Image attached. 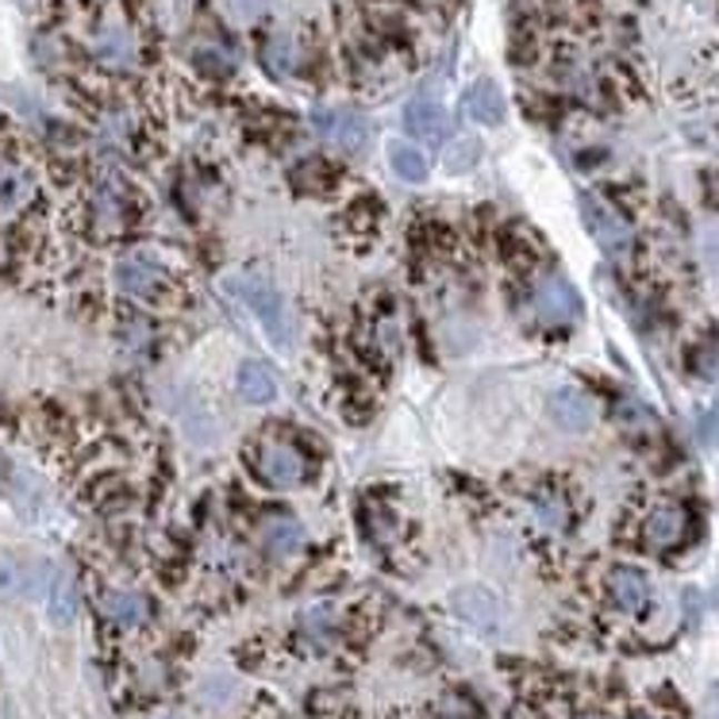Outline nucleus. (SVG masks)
<instances>
[{
	"label": "nucleus",
	"mask_w": 719,
	"mask_h": 719,
	"mask_svg": "<svg viewBox=\"0 0 719 719\" xmlns=\"http://www.w3.org/2000/svg\"><path fill=\"white\" fill-rule=\"evenodd\" d=\"M481 162V143L478 139H455L447 150V170L450 173H470Z\"/></svg>",
	"instance_id": "26"
},
{
	"label": "nucleus",
	"mask_w": 719,
	"mask_h": 719,
	"mask_svg": "<svg viewBox=\"0 0 719 719\" xmlns=\"http://www.w3.org/2000/svg\"><path fill=\"white\" fill-rule=\"evenodd\" d=\"M339 170L323 158H304V162L292 170V189L304 192V197H328L331 186H336Z\"/></svg>",
	"instance_id": "20"
},
{
	"label": "nucleus",
	"mask_w": 719,
	"mask_h": 719,
	"mask_svg": "<svg viewBox=\"0 0 719 719\" xmlns=\"http://www.w3.org/2000/svg\"><path fill=\"white\" fill-rule=\"evenodd\" d=\"M362 528H366V539L378 550H392L400 539V512L392 505H370L362 512Z\"/></svg>",
	"instance_id": "19"
},
{
	"label": "nucleus",
	"mask_w": 719,
	"mask_h": 719,
	"mask_svg": "<svg viewBox=\"0 0 719 719\" xmlns=\"http://www.w3.org/2000/svg\"><path fill=\"white\" fill-rule=\"evenodd\" d=\"M247 462L250 473L270 489H297L312 473L308 450H300V442L281 439V435H258L247 447Z\"/></svg>",
	"instance_id": "2"
},
{
	"label": "nucleus",
	"mask_w": 719,
	"mask_h": 719,
	"mask_svg": "<svg viewBox=\"0 0 719 719\" xmlns=\"http://www.w3.org/2000/svg\"><path fill=\"white\" fill-rule=\"evenodd\" d=\"M685 531H689V512H685V505H677V500H655V505L647 508V516H642L639 539L647 550H670L685 539Z\"/></svg>",
	"instance_id": "8"
},
{
	"label": "nucleus",
	"mask_w": 719,
	"mask_h": 719,
	"mask_svg": "<svg viewBox=\"0 0 719 719\" xmlns=\"http://www.w3.org/2000/svg\"><path fill=\"white\" fill-rule=\"evenodd\" d=\"M116 289L136 304H170L178 292V278L173 270L154 254H128L116 262Z\"/></svg>",
	"instance_id": "3"
},
{
	"label": "nucleus",
	"mask_w": 719,
	"mask_h": 719,
	"mask_svg": "<svg viewBox=\"0 0 719 719\" xmlns=\"http://www.w3.org/2000/svg\"><path fill=\"white\" fill-rule=\"evenodd\" d=\"M528 512L535 528L542 535H562L573 523V505L562 489H555L550 481H539L528 489Z\"/></svg>",
	"instance_id": "9"
},
{
	"label": "nucleus",
	"mask_w": 719,
	"mask_h": 719,
	"mask_svg": "<svg viewBox=\"0 0 719 719\" xmlns=\"http://www.w3.org/2000/svg\"><path fill=\"white\" fill-rule=\"evenodd\" d=\"M450 608H455V612L462 616L470 627H478V631H497V627H500L497 597H492L489 589H478V585H470V589H458L455 597H450Z\"/></svg>",
	"instance_id": "14"
},
{
	"label": "nucleus",
	"mask_w": 719,
	"mask_h": 719,
	"mask_svg": "<svg viewBox=\"0 0 719 719\" xmlns=\"http://www.w3.org/2000/svg\"><path fill=\"white\" fill-rule=\"evenodd\" d=\"M28 592V570L12 555H0V597H20Z\"/></svg>",
	"instance_id": "27"
},
{
	"label": "nucleus",
	"mask_w": 719,
	"mask_h": 719,
	"mask_svg": "<svg viewBox=\"0 0 719 719\" xmlns=\"http://www.w3.org/2000/svg\"><path fill=\"white\" fill-rule=\"evenodd\" d=\"M577 719H608V716H600V712H585V716H577Z\"/></svg>",
	"instance_id": "31"
},
{
	"label": "nucleus",
	"mask_w": 719,
	"mask_h": 719,
	"mask_svg": "<svg viewBox=\"0 0 719 719\" xmlns=\"http://www.w3.org/2000/svg\"><path fill=\"white\" fill-rule=\"evenodd\" d=\"M312 128L320 139H328L331 147L342 150H366V143L373 139L370 116L358 112V108H316Z\"/></svg>",
	"instance_id": "6"
},
{
	"label": "nucleus",
	"mask_w": 719,
	"mask_h": 719,
	"mask_svg": "<svg viewBox=\"0 0 719 719\" xmlns=\"http://www.w3.org/2000/svg\"><path fill=\"white\" fill-rule=\"evenodd\" d=\"M131 228V204L123 197L120 186H97L86 200V220H81V231L97 242H116L123 239Z\"/></svg>",
	"instance_id": "5"
},
{
	"label": "nucleus",
	"mask_w": 719,
	"mask_h": 719,
	"mask_svg": "<svg viewBox=\"0 0 719 719\" xmlns=\"http://www.w3.org/2000/svg\"><path fill=\"white\" fill-rule=\"evenodd\" d=\"M605 592L620 612L635 616L650 605V577L639 566H612L605 573Z\"/></svg>",
	"instance_id": "10"
},
{
	"label": "nucleus",
	"mask_w": 719,
	"mask_h": 719,
	"mask_svg": "<svg viewBox=\"0 0 719 719\" xmlns=\"http://www.w3.org/2000/svg\"><path fill=\"white\" fill-rule=\"evenodd\" d=\"M16 186V166H8V162H0V197H8Z\"/></svg>",
	"instance_id": "30"
},
{
	"label": "nucleus",
	"mask_w": 719,
	"mask_h": 719,
	"mask_svg": "<svg viewBox=\"0 0 719 719\" xmlns=\"http://www.w3.org/2000/svg\"><path fill=\"white\" fill-rule=\"evenodd\" d=\"M228 289L239 297V304L247 308L250 316L258 320V328H262V336L273 342V347H292V316H289V304L286 297L278 292L270 278H262V273H236V278H228Z\"/></svg>",
	"instance_id": "1"
},
{
	"label": "nucleus",
	"mask_w": 719,
	"mask_h": 719,
	"mask_svg": "<svg viewBox=\"0 0 719 719\" xmlns=\"http://www.w3.org/2000/svg\"><path fill=\"white\" fill-rule=\"evenodd\" d=\"M93 54L104 66H116V70H120V66L136 62V39H131L123 28H100L93 36Z\"/></svg>",
	"instance_id": "21"
},
{
	"label": "nucleus",
	"mask_w": 719,
	"mask_h": 719,
	"mask_svg": "<svg viewBox=\"0 0 719 719\" xmlns=\"http://www.w3.org/2000/svg\"><path fill=\"white\" fill-rule=\"evenodd\" d=\"M239 397L247 405H273L278 400V378L273 370H266V362H242L239 366Z\"/></svg>",
	"instance_id": "17"
},
{
	"label": "nucleus",
	"mask_w": 719,
	"mask_h": 719,
	"mask_svg": "<svg viewBox=\"0 0 719 719\" xmlns=\"http://www.w3.org/2000/svg\"><path fill=\"white\" fill-rule=\"evenodd\" d=\"M47 616L58 627L73 623V616H78V585H73L70 573L58 570L47 577Z\"/></svg>",
	"instance_id": "18"
},
{
	"label": "nucleus",
	"mask_w": 719,
	"mask_h": 719,
	"mask_svg": "<svg viewBox=\"0 0 719 719\" xmlns=\"http://www.w3.org/2000/svg\"><path fill=\"white\" fill-rule=\"evenodd\" d=\"M162 719H178V716H162Z\"/></svg>",
	"instance_id": "32"
},
{
	"label": "nucleus",
	"mask_w": 719,
	"mask_h": 719,
	"mask_svg": "<svg viewBox=\"0 0 719 719\" xmlns=\"http://www.w3.org/2000/svg\"><path fill=\"white\" fill-rule=\"evenodd\" d=\"M550 420L558 423L562 431H589L592 420H597V405L585 397L581 389H558L550 397Z\"/></svg>",
	"instance_id": "15"
},
{
	"label": "nucleus",
	"mask_w": 719,
	"mask_h": 719,
	"mask_svg": "<svg viewBox=\"0 0 719 719\" xmlns=\"http://www.w3.org/2000/svg\"><path fill=\"white\" fill-rule=\"evenodd\" d=\"M581 216H585V228L592 231V239H597L608 254H627V250H631V242H635L631 223H627L605 197H592V192H585V197H581Z\"/></svg>",
	"instance_id": "7"
},
{
	"label": "nucleus",
	"mask_w": 719,
	"mask_h": 719,
	"mask_svg": "<svg viewBox=\"0 0 719 719\" xmlns=\"http://www.w3.org/2000/svg\"><path fill=\"white\" fill-rule=\"evenodd\" d=\"M431 719H481V716L470 697H462V692H442L431 705Z\"/></svg>",
	"instance_id": "25"
},
{
	"label": "nucleus",
	"mask_w": 719,
	"mask_h": 719,
	"mask_svg": "<svg viewBox=\"0 0 719 719\" xmlns=\"http://www.w3.org/2000/svg\"><path fill=\"white\" fill-rule=\"evenodd\" d=\"M405 128H408V136H416L420 143H442V136H447V112H442L439 97L416 93L412 100H408Z\"/></svg>",
	"instance_id": "11"
},
{
	"label": "nucleus",
	"mask_w": 719,
	"mask_h": 719,
	"mask_svg": "<svg viewBox=\"0 0 719 719\" xmlns=\"http://www.w3.org/2000/svg\"><path fill=\"white\" fill-rule=\"evenodd\" d=\"M300 635H304V639L312 642L316 650H328L331 642L339 639V616L331 612L328 605L308 608V612L300 616Z\"/></svg>",
	"instance_id": "22"
},
{
	"label": "nucleus",
	"mask_w": 719,
	"mask_h": 719,
	"mask_svg": "<svg viewBox=\"0 0 719 719\" xmlns=\"http://www.w3.org/2000/svg\"><path fill=\"white\" fill-rule=\"evenodd\" d=\"M385 154H389V166H392V173H397L400 181H423V178H428V158H423L420 147L389 143Z\"/></svg>",
	"instance_id": "23"
},
{
	"label": "nucleus",
	"mask_w": 719,
	"mask_h": 719,
	"mask_svg": "<svg viewBox=\"0 0 719 719\" xmlns=\"http://www.w3.org/2000/svg\"><path fill=\"white\" fill-rule=\"evenodd\" d=\"M466 112H470V120H478L481 128H497V123H505V93L497 89V81L481 78L470 86V93H466Z\"/></svg>",
	"instance_id": "16"
},
{
	"label": "nucleus",
	"mask_w": 719,
	"mask_h": 719,
	"mask_svg": "<svg viewBox=\"0 0 719 719\" xmlns=\"http://www.w3.org/2000/svg\"><path fill=\"white\" fill-rule=\"evenodd\" d=\"M700 439L712 442V447H719V405L708 408L705 420H700Z\"/></svg>",
	"instance_id": "28"
},
{
	"label": "nucleus",
	"mask_w": 719,
	"mask_h": 719,
	"mask_svg": "<svg viewBox=\"0 0 719 719\" xmlns=\"http://www.w3.org/2000/svg\"><path fill=\"white\" fill-rule=\"evenodd\" d=\"M528 308L542 328H573V323L581 320V300H577V289L555 270H539L531 278Z\"/></svg>",
	"instance_id": "4"
},
{
	"label": "nucleus",
	"mask_w": 719,
	"mask_h": 719,
	"mask_svg": "<svg viewBox=\"0 0 719 719\" xmlns=\"http://www.w3.org/2000/svg\"><path fill=\"white\" fill-rule=\"evenodd\" d=\"M262 62L273 78H289V73L297 70V43H292L289 36H270L262 43Z\"/></svg>",
	"instance_id": "24"
},
{
	"label": "nucleus",
	"mask_w": 719,
	"mask_h": 719,
	"mask_svg": "<svg viewBox=\"0 0 719 719\" xmlns=\"http://www.w3.org/2000/svg\"><path fill=\"white\" fill-rule=\"evenodd\" d=\"M100 616L112 627L136 631L150 620V600L136 589H104L100 592Z\"/></svg>",
	"instance_id": "12"
},
{
	"label": "nucleus",
	"mask_w": 719,
	"mask_h": 719,
	"mask_svg": "<svg viewBox=\"0 0 719 719\" xmlns=\"http://www.w3.org/2000/svg\"><path fill=\"white\" fill-rule=\"evenodd\" d=\"M258 542H262L266 555L289 558L304 547V528H300L289 512H270L262 523H258Z\"/></svg>",
	"instance_id": "13"
},
{
	"label": "nucleus",
	"mask_w": 719,
	"mask_h": 719,
	"mask_svg": "<svg viewBox=\"0 0 719 719\" xmlns=\"http://www.w3.org/2000/svg\"><path fill=\"white\" fill-rule=\"evenodd\" d=\"M705 258H708V266H712V273H716V281H719V231H716V236H708Z\"/></svg>",
	"instance_id": "29"
},
{
	"label": "nucleus",
	"mask_w": 719,
	"mask_h": 719,
	"mask_svg": "<svg viewBox=\"0 0 719 719\" xmlns=\"http://www.w3.org/2000/svg\"><path fill=\"white\" fill-rule=\"evenodd\" d=\"M639 719H647V716H639Z\"/></svg>",
	"instance_id": "33"
}]
</instances>
